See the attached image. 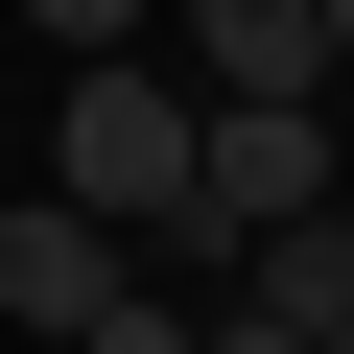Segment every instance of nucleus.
Listing matches in <instances>:
<instances>
[{
  "instance_id": "obj_1",
  "label": "nucleus",
  "mask_w": 354,
  "mask_h": 354,
  "mask_svg": "<svg viewBox=\"0 0 354 354\" xmlns=\"http://www.w3.org/2000/svg\"><path fill=\"white\" fill-rule=\"evenodd\" d=\"M48 189H95V213L165 260V236H189V189H213V95H189V71H142V48H95L71 118H48Z\"/></svg>"
},
{
  "instance_id": "obj_2",
  "label": "nucleus",
  "mask_w": 354,
  "mask_h": 354,
  "mask_svg": "<svg viewBox=\"0 0 354 354\" xmlns=\"http://www.w3.org/2000/svg\"><path fill=\"white\" fill-rule=\"evenodd\" d=\"M283 213H330V95H213V189H189V236H165V260L236 283Z\"/></svg>"
},
{
  "instance_id": "obj_3",
  "label": "nucleus",
  "mask_w": 354,
  "mask_h": 354,
  "mask_svg": "<svg viewBox=\"0 0 354 354\" xmlns=\"http://www.w3.org/2000/svg\"><path fill=\"white\" fill-rule=\"evenodd\" d=\"M118 283H142V236H118L95 189H48V213H0V330H95Z\"/></svg>"
},
{
  "instance_id": "obj_4",
  "label": "nucleus",
  "mask_w": 354,
  "mask_h": 354,
  "mask_svg": "<svg viewBox=\"0 0 354 354\" xmlns=\"http://www.w3.org/2000/svg\"><path fill=\"white\" fill-rule=\"evenodd\" d=\"M189 95H330V0H165Z\"/></svg>"
},
{
  "instance_id": "obj_5",
  "label": "nucleus",
  "mask_w": 354,
  "mask_h": 354,
  "mask_svg": "<svg viewBox=\"0 0 354 354\" xmlns=\"http://www.w3.org/2000/svg\"><path fill=\"white\" fill-rule=\"evenodd\" d=\"M213 307H260V330H330V354H354V189H330V213H283Z\"/></svg>"
},
{
  "instance_id": "obj_6",
  "label": "nucleus",
  "mask_w": 354,
  "mask_h": 354,
  "mask_svg": "<svg viewBox=\"0 0 354 354\" xmlns=\"http://www.w3.org/2000/svg\"><path fill=\"white\" fill-rule=\"evenodd\" d=\"M71 354H213V307H189V283H118V307H95Z\"/></svg>"
},
{
  "instance_id": "obj_7",
  "label": "nucleus",
  "mask_w": 354,
  "mask_h": 354,
  "mask_svg": "<svg viewBox=\"0 0 354 354\" xmlns=\"http://www.w3.org/2000/svg\"><path fill=\"white\" fill-rule=\"evenodd\" d=\"M24 24H48V48L95 71V48H142V24H165V0H24Z\"/></svg>"
},
{
  "instance_id": "obj_8",
  "label": "nucleus",
  "mask_w": 354,
  "mask_h": 354,
  "mask_svg": "<svg viewBox=\"0 0 354 354\" xmlns=\"http://www.w3.org/2000/svg\"><path fill=\"white\" fill-rule=\"evenodd\" d=\"M213 354H330V330H260V307H213Z\"/></svg>"
},
{
  "instance_id": "obj_9",
  "label": "nucleus",
  "mask_w": 354,
  "mask_h": 354,
  "mask_svg": "<svg viewBox=\"0 0 354 354\" xmlns=\"http://www.w3.org/2000/svg\"><path fill=\"white\" fill-rule=\"evenodd\" d=\"M330 48H354V0H330Z\"/></svg>"
}]
</instances>
